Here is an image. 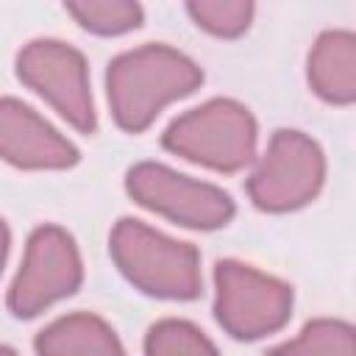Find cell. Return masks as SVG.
<instances>
[{
  "mask_svg": "<svg viewBox=\"0 0 356 356\" xmlns=\"http://www.w3.org/2000/svg\"><path fill=\"white\" fill-rule=\"evenodd\" d=\"M186 14L206 33L217 39H236L250 28L256 6L250 0H192L186 3Z\"/></svg>",
  "mask_w": 356,
  "mask_h": 356,
  "instance_id": "15",
  "label": "cell"
},
{
  "mask_svg": "<svg viewBox=\"0 0 356 356\" xmlns=\"http://www.w3.org/2000/svg\"><path fill=\"white\" fill-rule=\"evenodd\" d=\"M306 81L323 103L350 106L356 100V33L345 28L323 31L309 50Z\"/></svg>",
  "mask_w": 356,
  "mask_h": 356,
  "instance_id": "10",
  "label": "cell"
},
{
  "mask_svg": "<svg viewBox=\"0 0 356 356\" xmlns=\"http://www.w3.org/2000/svg\"><path fill=\"white\" fill-rule=\"evenodd\" d=\"M22 86L36 92L61 120L81 134H95L97 111L89 83L86 56L61 39H31L14 61Z\"/></svg>",
  "mask_w": 356,
  "mask_h": 356,
  "instance_id": "8",
  "label": "cell"
},
{
  "mask_svg": "<svg viewBox=\"0 0 356 356\" xmlns=\"http://www.w3.org/2000/svg\"><path fill=\"white\" fill-rule=\"evenodd\" d=\"M259 122L234 97H211L175 120L161 134V147L214 172H239L256 161Z\"/></svg>",
  "mask_w": 356,
  "mask_h": 356,
  "instance_id": "3",
  "label": "cell"
},
{
  "mask_svg": "<svg viewBox=\"0 0 356 356\" xmlns=\"http://www.w3.org/2000/svg\"><path fill=\"white\" fill-rule=\"evenodd\" d=\"M36 356H128L117 331L92 312H70L33 337Z\"/></svg>",
  "mask_w": 356,
  "mask_h": 356,
  "instance_id": "11",
  "label": "cell"
},
{
  "mask_svg": "<svg viewBox=\"0 0 356 356\" xmlns=\"http://www.w3.org/2000/svg\"><path fill=\"white\" fill-rule=\"evenodd\" d=\"M0 356H19V353L11 345H0Z\"/></svg>",
  "mask_w": 356,
  "mask_h": 356,
  "instance_id": "17",
  "label": "cell"
},
{
  "mask_svg": "<svg viewBox=\"0 0 356 356\" xmlns=\"http://www.w3.org/2000/svg\"><path fill=\"white\" fill-rule=\"evenodd\" d=\"M125 192L136 206L192 231L225 228L236 214L234 197L222 186L184 175L159 161L134 164L125 172Z\"/></svg>",
  "mask_w": 356,
  "mask_h": 356,
  "instance_id": "7",
  "label": "cell"
},
{
  "mask_svg": "<svg viewBox=\"0 0 356 356\" xmlns=\"http://www.w3.org/2000/svg\"><path fill=\"white\" fill-rule=\"evenodd\" d=\"M292 306L295 292L286 281L236 259L214 264V317L228 337L264 339L289 323Z\"/></svg>",
  "mask_w": 356,
  "mask_h": 356,
  "instance_id": "4",
  "label": "cell"
},
{
  "mask_svg": "<svg viewBox=\"0 0 356 356\" xmlns=\"http://www.w3.org/2000/svg\"><path fill=\"white\" fill-rule=\"evenodd\" d=\"M108 256L122 278L147 298L195 300L203 292L200 250L136 217H120L108 234Z\"/></svg>",
  "mask_w": 356,
  "mask_h": 356,
  "instance_id": "2",
  "label": "cell"
},
{
  "mask_svg": "<svg viewBox=\"0 0 356 356\" xmlns=\"http://www.w3.org/2000/svg\"><path fill=\"white\" fill-rule=\"evenodd\" d=\"M145 356H220L217 345L189 320L161 317L145 334Z\"/></svg>",
  "mask_w": 356,
  "mask_h": 356,
  "instance_id": "14",
  "label": "cell"
},
{
  "mask_svg": "<svg viewBox=\"0 0 356 356\" xmlns=\"http://www.w3.org/2000/svg\"><path fill=\"white\" fill-rule=\"evenodd\" d=\"M8 248H11V231H8V222L0 217V275H3V267L8 259Z\"/></svg>",
  "mask_w": 356,
  "mask_h": 356,
  "instance_id": "16",
  "label": "cell"
},
{
  "mask_svg": "<svg viewBox=\"0 0 356 356\" xmlns=\"http://www.w3.org/2000/svg\"><path fill=\"white\" fill-rule=\"evenodd\" d=\"M200 83V64L178 47L147 42L122 50L106 67V100L111 120L125 134H142L170 103L189 97Z\"/></svg>",
  "mask_w": 356,
  "mask_h": 356,
  "instance_id": "1",
  "label": "cell"
},
{
  "mask_svg": "<svg viewBox=\"0 0 356 356\" xmlns=\"http://www.w3.org/2000/svg\"><path fill=\"white\" fill-rule=\"evenodd\" d=\"M323 147L298 128H278L245 181V192L259 211L289 214L309 206L325 184Z\"/></svg>",
  "mask_w": 356,
  "mask_h": 356,
  "instance_id": "5",
  "label": "cell"
},
{
  "mask_svg": "<svg viewBox=\"0 0 356 356\" xmlns=\"http://www.w3.org/2000/svg\"><path fill=\"white\" fill-rule=\"evenodd\" d=\"M0 159L17 170H70L81 150L19 97H0Z\"/></svg>",
  "mask_w": 356,
  "mask_h": 356,
  "instance_id": "9",
  "label": "cell"
},
{
  "mask_svg": "<svg viewBox=\"0 0 356 356\" xmlns=\"http://www.w3.org/2000/svg\"><path fill=\"white\" fill-rule=\"evenodd\" d=\"M83 284V259L72 234L56 222L36 225L25 242L19 270L6 292L17 320H33L53 303L75 295Z\"/></svg>",
  "mask_w": 356,
  "mask_h": 356,
  "instance_id": "6",
  "label": "cell"
},
{
  "mask_svg": "<svg viewBox=\"0 0 356 356\" xmlns=\"http://www.w3.org/2000/svg\"><path fill=\"white\" fill-rule=\"evenodd\" d=\"M64 11L95 36H122L145 22V8L134 0H72Z\"/></svg>",
  "mask_w": 356,
  "mask_h": 356,
  "instance_id": "13",
  "label": "cell"
},
{
  "mask_svg": "<svg viewBox=\"0 0 356 356\" xmlns=\"http://www.w3.org/2000/svg\"><path fill=\"white\" fill-rule=\"evenodd\" d=\"M264 356H356V334L348 320L314 317L298 337L267 348Z\"/></svg>",
  "mask_w": 356,
  "mask_h": 356,
  "instance_id": "12",
  "label": "cell"
}]
</instances>
